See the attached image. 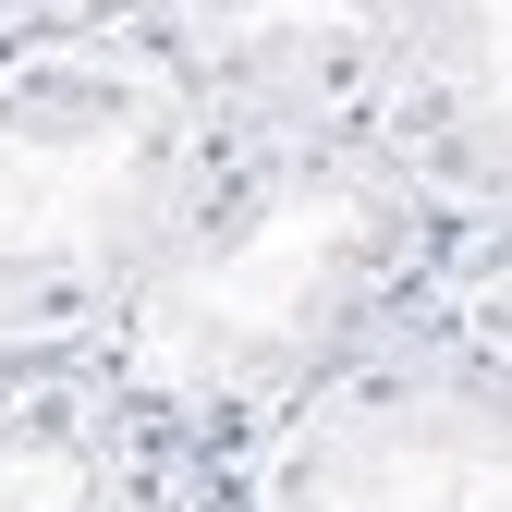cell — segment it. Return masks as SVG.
Wrapping results in <instances>:
<instances>
[{"label":"cell","mask_w":512,"mask_h":512,"mask_svg":"<svg viewBox=\"0 0 512 512\" xmlns=\"http://www.w3.org/2000/svg\"><path fill=\"white\" fill-rule=\"evenodd\" d=\"M171 25V0H0V49L13 37H135Z\"/></svg>","instance_id":"obj_8"},{"label":"cell","mask_w":512,"mask_h":512,"mask_svg":"<svg viewBox=\"0 0 512 512\" xmlns=\"http://www.w3.org/2000/svg\"><path fill=\"white\" fill-rule=\"evenodd\" d=\"M208 86V122H317L366 110L378 0H171L159 25Z\"/></svg>","instance_id":"obj_6"},{"label":"cell","mask_w":512,"mask_h":512,"mask_svg":"<svg viewBox=\"0 0 512 512\" xmlns=\"http://www.w3.org/2000/svg\"><path fill=\"white\" fill-rule=\"evenodd\" d=\"M232 464L196 452L110 354H0V512H220Z\"/></svg>","instance_id":"obj_4"},{"label":"cell","mask_w":512,"mask_h":512,"mask_svg":"<svg viewBox=\"0 0 512 512\" xmlns=\"http://www.w3.org/2000/svg\"><path fill=\"white\" fill-rule=\"evenodd\" d=\"M427 330H452L464 354L512 366V220H500V232H464V244H452V269L427 281Z\"/></svg>","instance_id":"obj_7"},{"label":"cell","mask_w":512,"mask_h":512,"mask_svg":"<svg viewBox=\"0 0 512 512\" xmlns=\"http://www.w3.org/2000/svg\"><path fill=\"white\" fill-rule=\"evenodd\" d=\"M232 512H512V366L415 317L244 439Z\"/></svg>","instance_id":"obj_3"},{"label":"cell","mask_w":512,"mask_h":512,"mask_svg":"<svg viewBox=\"0 0 512 512\" xmlns=\"http://www.w3.org/2000/svg\"><path fill=\"white\" fill-rule=\"evenodd\" d=\"M366 135L452 232L512 220V0H378Z\"/></svg>","instance_id":"obj_5"},{"label":"cell","mask_w":512,"mask_h":512,"mask_svg":"<svg viewBox=\"0 0 512 512\" xmlns=\"http://www.w3.org/2000/svg\"><path fill=\"white\" fill-rule=\"evenodd\" d=\"M208 171V86L159 25L0 49V354H122Z\"/></svg>","instance_id":"obj_2"},{"label":"cell","mask_w":512,"mask_h":512,"mask_svg":"<svg viewBox=\"0 0 512 512\" xmlns=\"http://www.w3.org/2000/svg\"><path fill=\"white\" fill-rule=\"evenodd\" d=\"M452 220L427 183L366 135V110L317 122H208V171L183 196L159 269L122 330V378L196 439L244 452L293 415L330 366L378 354L427 317V281L452 269Z\"/></svg>","instance_id":"obj_1"}]
</instances>
